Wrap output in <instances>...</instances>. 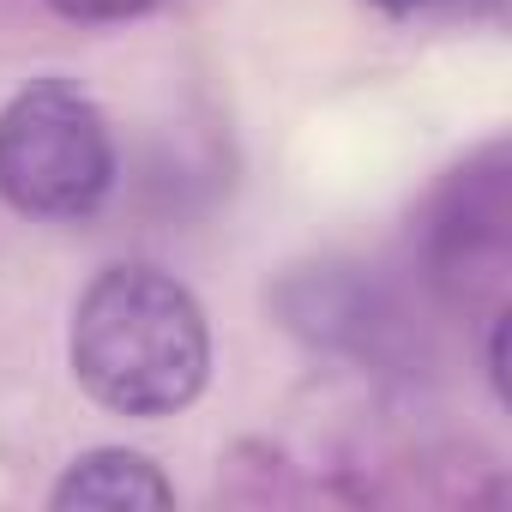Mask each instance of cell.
Listing matches in <instances>:
<instances>
[{"label": "cell", "mask_w": 512, "mask_h": 512, "mask_svg": "<svg viewBox=\"0 0 512 512\" xmlns=\"http://www.w3.org/2000/svg\"><path fill=\"white\" fill-rule=\"evenodd\" d=\"M79 386L115 416H175L205 392L211 326L193 290L157 266H109L85 284L67 332Z\"/></svg>", "instance_id": "1"}, {"label": "cell", "mask_w": 512, "mask_h": 512, "mask_svg": "<svg viewBox=\"0 0 512 512\" xmlns=\"http://www.w3.org/2000/svg\"><path fill=\"white\" fill-rule=\"evenodd\" d=\"M115 187V145L103 109L67 85L37 79L0 109V199L25 217H91Z\"/></svg>", "instance_id": "2"}, {"label": "cell", "mask_w": 512, "mask_h": 512, "mask_svg": "<svg viewBox=\"0 0 512 512\" xmlns=\"http://www.w3.org/2000/svg\"><path fill=\"white\" fill-rule=\"evenodd\" d=\"M61 512L85 506V512H133V506H175V482L145 458V452H127V446H103V452H85L49 494Z\"/></svg>", "instance_id": "3"}, {"label": "cell", "mask_w": 512, "mask_h": 512, "mask_svg": "<svg viewBox=\"0 0 512 512\" xmlns=\"http://www.w3.org/2000/svg\"><path fill=\"white\" fill-rule=\"evenodd\" d=\"M61 19H79V25H121V19H139L163 0H49Z\"/></svg>", "instance_id": "4"}, {"label": "cell", "mask_w": 512, "mask_h": 512, "mask_svg": "<svg viewBox=\"0 0 512 512\" xmlns=\"http://www.w3.org/2000/svg\"><path fill=\"white\" fill-rule=\"evenodd\" d=\"M368 7H380L386 19H476L494 0H368Z\"/></svg>", "instance_id": "5"}]
</instances>
